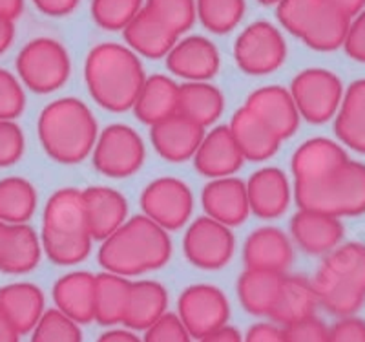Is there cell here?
I'll return each instance as SVG.
<instances>
[{"mask_svg":"<svg viewBox=\"0 0 365 342\" xmlns=\"http://www.w3.org/2000/svg\"><path fill=\"white\" fill-rule=\"evenodd\" d=\"M172 256L168 231L148 216H132L101 242L97 260L104 271L137 276L161 269Z\"/></svg>","mask_w":365,"mask_h":342,"instance_id":"cell-1","label":"cell"},{"mask_svg":"<svg viewBox=\"0 0 365 342\" xmlns=\"http://www.w3.org/2000/svg\"><path fill=\"white\" fill-rule=\"evenodd\" d=\"M84 81L97 105L110 112H126L135 105L146 77L141 61L128 46L103 42L88 54Z\"/></svg>","mask_w":365,"mask_h":342,"instance_id":"cell-2","label":"cell"},{"mask_svg":"<svg viewBox=\"0 0 365 342\" xmlns=\"http://www.w3.org/2000/svg\"><path fill=\"white\" fill-rule=\"evenodd\" d=\"M37 132L48 158L63 165L86 159L99 138L96 117L75 97H63L44 106L38 116Z\"/></svg>","mask_w":365,"mask_h":342,"instance_id":"cell-3","label":"cell"},{"mask_svg":"<svg viewBox=\"0 0 365 342\" xmlns=\"http://www.w3.org/2000/svg\"><path fill=\"white\" fill-rule=\"evenodd\" d=\"M91 242L83 191L58 188L50 196L42 214V251L57 266H73L88 258Z\"/></svg>","mask_w":365,"mask_h":342,"instance_id":"cell-4","label":"cell"},{"mask_svg":"<svg viewBox=\"0 0 365 342\" xmlns=\"http://www.w3.org/2000/svg\"><path fill=\"white\" fill-rule=\"evenodd\" d=\"M318 302L336 317L354 315L365 302V243L332 249L312 280Z\"/></svg>","mask_w":365,"mask_h":342,"instance_id":"cell-5","label":"cell"},{"mask_svg":"<svg viewBox=\"0 0 365 342\" xmlns=\"http://www.w3.org/2000/svg\"><path fill=\"white\" fill-rule=\"evenodd\" d=\"M294 200L299 209L336 218L361 216L365 213V165L349 158L316 180L294 183Z\"/></svg>","mask_w":365,"mask_h":342,"instance_id":"cell-6","label":"cell"},{"mask_svg":"<svg viewBox=\"0 0 365 342\" xmlns=\"http://www.w3.org/2000/svg\"><path fill=\"white\" fill-rule=\"evenodd\" d=\"M279 24L316 51L344 46L351 19L329 0H282L276 9Z\"/></svg>","mask_w":365,"mask_h":342,"instance_id":"cell-7","label":"cell"},{"mask_svg":"<svg viewBox=\"0 0 365 342\" xmlns=\"http://www.w3.org/2000/svg\"><path fill=\"white\" fill-rule=\"evenodd\" d=\"M22 84L35 94H51L66 84L71 71L70 54L51 37L31 39L15 61Z\"/></svg>","mask_w":365,"mask_h":342,"instance_id":"cell-8","label":"cell"},{"mask_svg":"<svg viewBox=\"0 0 365 342\" xmlns=\"http://www.w3.org/2000/svg\"><path fill=\"white\" fill-rule=\"evenodd\" d=\"M289 92L299 117L312 125H322L336 116L344 99V84L334 71L307 68L292 79Z\"/></svg>","mask_w":365,"mask_h":342,"instance_id":"cell-9","label":"cell"},{"mask_svg":"<svg viewBox=\"0 0 365 342\" xmlns=\"http://www.w3.org/2000/svg\"><path fill=\"white\" fill-rule=\"evenodd\" d=\"M287 59V42L282 31L267 21L247 26L234 42V61L249 76H267L278 70Z\"/></svg>","mask_w":365,"mask_h":342,"instance_id":"cell-10","label":"cell"},{"mask_svg":"<svg viewBox=\"0 0 365 342\" xmlns=\"http://www.w3.org/2000/svg\"><path fill=\"white\" fill-rule=\"evenodd\" d=\"M93 167L108 178H128L145 163V143L128 125H110L93 146Z\"/></svg>","mask_w":365,"mask_h":342,"instance_id":"cell-11","label":"cell"},{"mask_svg":"<svg viewBox=\"0 0 365 342\" xmlns=\"http://www.w3.org/2000/svg\"><path fill=\"white\" fill-rule=\"evenodd\" d=\"M236 249V238L230 227L210 216H200L188 226L182 238V251L192 266L200 269H221L230 262Z\"/></svg>","mask_w":365,"mask_h":342,"instance_id":"cell-12","label":"cell"},{"mask_svg":"<svg viewBox=\"0 0 365 342\" xmlns=\"http://www.w3.org/2000/svg\"><path fill=\"white\" fill-rule=\"evenodd\" d=\"M178 315L188 333L194 338H201L227 326L230 304L216 286L194 284L179 295Z\"/></svg>","mask_w":365,"mask_h":342,"instance_id":"cell-13","label":"cell"},{"mask_svg":"<svg viewBox=\"0 0 365 342\" xmlns=\"http://www.w3.org/2000/svg\"><path fill=\"white\" fill-rule=\"evenodd\" d=\"M141 209L145 216L165 231H178L192 216L194 196L185 181L178 178H158L143 191Z\"/></svg>","mask_w":365,"mask_h":342,"instance_id":"cell-14","label":"cell"},{"mask_svg":"<svg viewBox=\"0 0 365 342\" xmlns=\"http://www.w3.org/2000/svg\"><path fill=\"white\" fill-rule=\"evenodd\" d=\"M221 59L216 44L201 35H190L174 44L166 55V68L187 81H208L220 70Z\"/></svg>","mask_w":365,"mask_h":342,"instance_id":"cell-15","label":"cell"},{"mask_svg":"<svg viewBox=\"0 0 365 342\" xmlns=\"http://www.w3.org/2000/svg\"><path fill=\"white\" fill-rule=\"evenodd\" d=\"M203 138V126L179 112L155 123L150 129V139L155 152L163 159L172 163H181L194 158Z\"/></svg>","mask_w":365,"mask_h":342,"instance_id":"cell-16","label":"cell"},{"mask_svg":"<svg viewBox=\"0 0 365 342\" xmlns=\"http://www.w3.org/2000/svg\"><path fill=\"white\" fill-rule=\"evenodd\" d=\"M201 205L212 220L227 227L241 226L250 213L247 183L234 176L216 178L205 185L201 192Z\"/></svg>","mask_w":365,"mask_h":342,"instance_id":"cell-17","label":"cell"},{"mask_svg":"<svg viewBox=\"0 0 365 342\" xmlns=\"http://www.w3.org/2000/svg\"><path fill=\"white\" fill-rule=\"evenodd\" d=\"M88 229L93 240L103 242L128 220V201L119 191L91 185L83 191Z\"/></svg>","mask_w":365,"mask_h":342,"instance_id":"cell-18","label":"cell"},{"mask_svg":"<svg viewBox=\"0 0 365 342\" xmlns=\"http://www.w3.org/2000/svg\"><path fill=\"white\" fill-rule=\"evenodd\" d=\"M245 106L252 110L279 139H289L299 126V112L291 92L283 86H263L254 90Z\"/></svg>","mask_w":365,"mask_h":342,"instance_id":"cell-19","label":"cell"},{"mask_svg":"<svg viewBox=\"0 0 365 342\" xmlns=\"http://www.w3.org/2000/svg\"><path fill=\"white\" fill-rule=\"evenodd\" d=\"M243 161L245 158L227 125H217L216 129L205 134L203 141L194 156L197 172L212 180L234 176L241 169Z\"/></svg>","mask_w":365,"mask_h":342,"instance_id":"cell-20","label":"cell"},{"mask_svg":"<svg viewBox=\"0 0 365 342\" xmlns=\"http://www.w3.org/2000/svg\"><path fill=\"white\" fill-rule=\"evenodd\" d=\"M247 196L250 213L262 220H274L289 209L291 183L282 169L263 167L247 181Z\"/></svg>","mask_w":365,"mask_h":342,"instance_id":"cell-21","label":"cell"},{"mask_svg":"<svg viewBox=\"0 0 365 342\" xmlns=\"http://www.w3.org/2000/svg\"><path fill=\"white\" fill-rule=\"evenodd\" d=\"M344 233L340 218L318 211L299 209L291 220V234L294 242L309 255H325L336 249Z\"/></svg>","mask_w":365,"mask_h":342,"instance_id":"cell-22","label":"cell"},{"mask_svg":"<svg viewBox=\"0 0 365 342\" xmlns=\"http://www.w3.org/2000/svg\"><path fill=\"white\" fill-rule=\"evenodd\" d=\"M292 246L283 231L276 227H262L254 231L243 246V260L247 269L285 273L292 263Z\"/></svg>","mask_w":365,"mask_h":342,"instance_id":"cell-23","label":"cell"},{"mask_svg":"<svg viewBox=\"0 0 365 342\" xmlns=\"http://www.w3.org/2000/svg\"><path fill=\"white\" fill-rule=\"evenodd\" d=\"M126 46L135 55H143L148 59H161L168 55V51L178 42V35L172 31L154 11L143 8L130 24L123 29Z\"/></svg>","mask_w":365,"mask_h":342,"instance_id":"cell-24","label":"cell"},{"mask_svg":"<svg viewBox=\"0 0 365 342\" xmlns=\"http://www.w3.org/2000/svg\"><path fill=\"white\" fill-rule=\"evenodd\" d=\"M44 293L31 282H15L0 288V313L21 335L34 331L44 313Z\"/></svg>","mask_w":365,"mask_h":342,"instance_id":"cell-25","label":"cell"},{"mask_svg":"<svg viewBox=\"0 0 365 342\" xmlns=\"http://www.w3.org/2000/svg\"><path fill=\"white\" fill-rule=\"evenodd\" d=\"M234 141L240 146L243 158L250 161H265L279 149L282 139L247 106H241L228 125Z\"/></svg>","mask_w":365,"mask_h":342,"instance_id":"cell-26","label":"cell"},{"mask_svg":"<svg viewBox=\"0 0 365 342\" xmlns=\"http://www.w3.org/2000/svg\"><path fill=\"white\" fill-rule=\"evenodd\" d=\"M53 302L57 309L79 324L93 321L96 308V275L88 271H71L61 276L53 286Z\"/></svg>","mask_w":365,"mask_h":342,"instance_id":"cell-27","label":"cell"},{"mask_svg":"<svg viewBox=\"0 0 365 342\" xmlns=\"http://www.w3.org/2000/svg\"><path fill=\"white\" fill-rule=\"evenodd\" d=\"M345 159H349V156L340 143L329 138L307 139L292 156L291 167L294 183H307L316 180L332 167L344 163Z\"/></svg>","mask_w":365,"mask_h":342,"instance_id":"cell-28","label":"cell"},{"mask_svg":"<svg viewBox=\"0 0 365 342\" xmlns=\"http://www.w3.org/2000/svg\"><path fill=\"white\" fill-rule=\"evenodd\" d=\"M318 304V295L311 280L299 275H285L278 301L269 318L282 326L294 324L303 318L312 317Z\"/></svg>","mask_w":365,"mask_h":342,"instance_id":"cell-29","label":"cell"},{"mask_svg":"<svg viewBox=\"0 0 365 342\" xmlns=\"http://www.w3.org/2000/svg\"><path fill=\"white\" fill-rule=\"evenodd\" d=\"M168 308V293L165 286L155 280L132 282L128 309L123 324L133 331H145L158 322Z\"/></svg>","mask_w":365,"mask_h":342,"instance_id":"cell-30","label":"cell"},{"mask_svg":"<svg viewBox=\"0 0 365 342\" xmlns=\"http://www.w3.org/2000/svg\"><path fill=\"white\" fill-rule=\"evenodd\" d=\"M178 105L179 84H175L170 77L158 74L145 81L133 105V112L139 121L152 126L178 114Z\"/></svg>","mask_w":365,"mask_h":342,"instance_id":"cell-31","label":"cell"},{"mask_svg":"<svg viewBox=\"0 0 365 342\" xmlns=\"http://www.w3.org/2000/svg\"><path fill=\"white\" fill-rule=\"evenodd\" d=\"M285 273L247 269L237 280V298L254 317H270Z\"/></svg>","mask_w":365,"mask_h":342,"instance_id":"cell-32","label":"cell"},{"mask_svg":"<svg viewBox=\"0 0 365 342\" xmlns=\"http://www.w3.org/2000/svg\"><path fill=\"white\" fill-rule=\"evenodd\" d=\"M340 143L365 154V79L349 84L334 121Z\"/></svg>","mask_w":365,"mask_h":342,"instance_id":"cell-33","label":"cell"},{"mask_svg":"<svg viewBox=\"0 0 365 342\" xmlns=\"http://www.w3.org/2000/svg\"><path fill=\"white\" fill-rule=\"evenodd\" d=\"M223 94L208 81H187L179 84L178 112L203 129L214 125L223 114Z\"/></svg>","mask_w":365,"mask_h":342,"instance_id":"cell-34","label":"cell"},{"mask_svg":"<svg viewBox=\"0 0 365 342\" xmlns=\"http://www.w3.org/2000/svg\"><path fill=\"white\" fill-rule=\"evenodd\" d=\"M42 256L38 234L26 223L8 226L4 251L0 256V271L6 275H26L34 271Z\"/></svg>","mask_w":365,"mask_h":342,"instance_id":"cell-35","label":"cell"},{"mask_svg":"<svg viewBox=\"0 0 365 342\" xmlns=\"http://www.w3.org/2000/svg\"><path fill=\"white\" fill-rule=\"evenodd\" d=\"M130 282L126 276L104 271L96 275V308L93 321L103 326H115L125 321L130 301Z\"/></svg>","mask_w":365,"mask_h":342,"instance_id":"cell-36","label":"cell"},{"mask_svg":"<svg viewBox=\"0 0 365 342\" xmlns=\"http://www.w3.org/2000/svg\"><path fill=\"white\" fill-rule=\"evenodd\" d=\"M37 209V191L21 176L0 180V221L8 226L26 223Z\"/></svg>","mask_w":365,"mask_h":342,"instance_id":"cell-37","label":"cell"},{"mask_svg":"<svg viewBox=\"0 0 365 342\" xmlns=\"http://www.w3.org/2000/svg\"><path fill=\"white\" fill-rule=\"evenodd\" d=\"M197 19L212 34L232 31L245 15V0H195Z\"/></svg>","mask_w":365,"mask_h":342,"instance_id":"cell-38","label":"cell"},{"mask_svg":"<svg viewBox=\"0 0 365 342\" xmlns=\"http://www.w3.org/2000/svg\"><path fill=\"white\" fill-rule=\"evenodd\" d=\"M31 342H83V330L61 309H48L31 331Z\"/></svg>","mask_w":365,"mask_h":342,"instance_id":"cell-39","label":"cell"},{"mask_svg":"<svg viewBox=\"0 0 365 342\" xmlns=\"http://www.w3.org/2000/svg\"><path fill=\"white\" fill-rule=\"evenodd\" d=\"M145 8L143 0H91V17L106 31L125 29Z\"/></svg>","mask_w":365,"mask_h":342,"instance_id":"cell-40","label":"cell"},{"mask_svg":"<svg viewBox=\"0 0 365 342\" xmlns=\"http://www.w3.org/2000/svg\"><path fill=\"white\" fill-rule=\"evenodd\" d=\"M146 8L154 11L178 37L187 34L197 19L195 0H146Z\"/></svg>","mask_w":365,"mask_h":342,"instance_id":"cell-41","label":"cell"},{"mask_svg":"<svg viewBox=\"0 0 365 342\" xmlns=\"http://www.w3.org/2000/svg\"><path fill=\"white\" fill-rule=\"evenodd\" d=\"M26 96L22 84L8 70L0 68V119L13 121L24 112Z\"/></svg>","mask_w":365,"mask_h":342,"instance_id":"cell-42","label":"cell"},{"mask_svg":"<svg viewBox=\"0 0 365 342\" xmlns=\"http://www.w3.org/2000/svg\"><path fill=\"white\" fill-rule=\"evenodd\" d=\"M26 149L24 132L17 123L0 119V167H11L22 158Z\"/></svg>","mask_w":365,"mask_h":342,"instance_id":"cell-43","label":"cell"},{"mask_svg":"<svg viewBox=\"0 0 365 342\" xmlns=\"http://www.w3.org/2000/svg\"><path fill=\"white\" fill-rule=\"evenodd\" d=\"M143 342H192V335L188 333L179 315L165 313L148 330H145Z\"/></svg>","mask_w":365,"mask_h":342,"instance_id":"cell-44","label":"cell"},{"mask_svg":"<svg viewBox=\"0 0 365 342\" xmlns=\"http://www.w3.org/2000/svg\"><path fill=\"white\" fill-rule=\"evenodd\" d=\"M287 342H329V328L314 315L294 324L285 326Z\"/></svg>","mask_w":365,"mask_h":342,"instance_id":"cell-45","label":"cell"},{"mask_svg":"<svg viewBox=\"0 0 365 342\" xmlns=\"http://www.w3.org/2000/svg\"><path fill=\"white\" fill-rule=\"evenodd\" d=\"M345 54L353 61L365 63V9L360 11L356 17L351 19L347 35L344 41Z\"/></svg>","mask_w":365,"mask_h":342,"instance_id":"cell-46","label":"cell"},{"mask_svg":"<svg viewBox=\"0 0 365 342\" xmlns=\"http://www.w3.org/2000/svg\"><path fill=\"white\" fill-rule=\"evenodd\" d=\"M329 342H365V321L354 315L340 317L329 330Z\"/></svg>","mask_w":365,"mask_h":342,"instance_id":"cell-47","label":"cell"},{"mask_svg":"<svg viewBox=\"0 0 365 342\" xmlns=\"http://www.w3.org/2000/svg\"><path fill=\"white\" fill-rule=\"evenodd\" d=\"M243 342H287V338L283 330H279L278 326L269 324V322H259V324H254L247 331Z\"/></svg>","mask_w":365,"mask_h":342,"instance_id":"cell-48","label":"cell"},{"mask_svg":"<svg viewBox=\"0 0 365 342\" xmlns=\"http://www.w3.org/2000/svg\"><path fill=\"white\" fill-rule=\"evenodd\" d=\"M34 4L48 17H64L77 8L79 0H34Z\"/></svg>","mask_w":365,"mask_h":342,"instance_id":"cell-49","label":"cell"},{"mask_svg":"<svg viewBox=\"0 0 365 342\" xmlns=\"http://www.w3.org/2000/svg\"><path fill=\"white\" fill-rule=\"evenodd\" d=\"M200 342H243V338H241V333L236 328L223 326L220 330L212 331V333L201 337Z\"/></svg>","mask_w":365,"mask_h":342,"instance_id":"cell-50","label":"cell"},{"mask_svg":"<svg viewBox=\"0 0 365 342\" xmlns=\"http://www.w3.org/2000/svg\"><path fill=\"white\" fill-rule=\"evenodd\" d=\"M97 342H143L133 330H108L99 335Z\"/></svg>","mask_w":365,"mask_h":342,"instance_id":"cell-51","label":"cell"},{"mask_svg":"<svg viewBox=\"0 0 365 342\" xmlns=\"http://www.w3.org/2000/svg\"><path fill=\"white\" fill-rule=\"evenodd\" d=\"M13 39H15V26H13V21L0 15V55L9 50Z\"/></svg>","mask_w":365,"mask_h":342,"instance_id":"cell-52","label":"cell"},{"mask_svg":"<svg viewBox=\"0 0 365 342\" xmlns=\"http://www.w3.org/2000/svg\"><path fill=\"white\" fill-rule=\"evenodd\" d=\"M334 8L344 11L349 19L356 17L358 13L365 9V0H329Z\"/></svg>","mask_w":365,"mask_h":342,"instance_id":"cell-53","label":"cell"},{"mask_svg":"<svg viewBox=\"0 0 365 342\" xmlns=\"http://www.w3.org/2000/svg\"><path fill=\"white\" fill-rule=\"evenodd\" d=\"M24 11V0H0V15L9 21L19 19Z\"/></svg>","mask_w":365,"mask_h":342,"instance_id":"cell-54","label":"cell"},{"mask_svg":"<svg viewBox=\"0 0 365 342\" xmlns=\"http://www.w3.org/2000/svg\"><path fill=\"white\" fill-rule=\"evenodd\" d=\"M21 333L15 330V326L0 313V342H19Z\"/></svg>","mask_w":365,"mask_h":342,"instance_id":"cell-55","label":"cell"},{"mask_svg":"<svg viewBox=\"0 0 365 342\" xmlns=\"http://www.w3.org/2000/svg\"><path fill=\"white\" fill-rule=\"evenodd\" d=\"M6 236H8V223L0 221V256H2V251H4Z\"/></svg>","mask_w":365,"mask_h":342,"instance_id":"cell-56","label":"cell"},{"mask_svg":"<svg viewBox=\"0 0 365 342\" xmlns=\"http://www.w3.org/2000/svg\"><path fill=\"white\" fill-rule=\"evenodd\" d=\"M257 2H262L265 6H272V4H279L282 0H257Z\"/></svg>","mask_w":365,"mask_h":342,"instance_id":"cell-57","label":"cell"}]
</instances>
